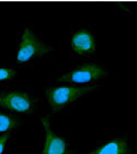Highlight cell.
Here are the masks:
<instances>
[{"label": "cell", "mask_w": 137, "mask_h": 154, "mask_svg": "<svg viewBox=\"0 0 137 154\" xmlns=\"http://www.w3.org/2000/svg\"><path fill=\"white\" fill-rule=\"evenodd\" d=\"M133 142L127 133L118 134L114 137L98 142L88 154H133Z\"/></svg>", "instance_id": "52a82bcc"}, {"label": "cell", "mask_w": 137, "mask_h": 154, "mask_svg": "<svg viewBox=\"0 0 137 154\" xmlns=\"http://www.w3.org/2000/svg\"><path fill=\"white\" fill-rule=\"evenodd\" d=\"M22 126V122L17 115L6 110H0V134H7L19 128Z\"/></svg>", "instance_id": "ba28073f"}, {"label": "cell", "mask_w": 137, "mask_h": 154, "mask_svg": "<svg viewBox=\"0 0 137 154\" xmlns=\"http://www.w3.org/2000/svg\"><path fill=\"white\" fill-rule=\"evenodd\" d=\"M38 98L28 90L10 89L0 91V109L17 116L33 115L37 109Z\"/></svg>", "instance_id": "277c9868"}, {"label": "cell", "mask_w": 137, "mask_h": 154, "mask_svg": "<svg viewBox=\"0 0 137 154\" xmlns=\"http://www.w3.org/2000/svg\"><path fill=\"white\" fill-rule=\"evenodd\" d=\"M41 122L45 129V144L42 154H74L68 137L52 131L50 116H44Z\"/></svg>", "instance_id": "8992f818"}, {"label": "cell", "mask_w": 137, "mask_h": 154, "mask_svg": "<svg viewBox=\"0 0 137 154\" xmlns=\"http://www.w3.org/2000/svg\"><path fill=\"white\" fill-rule=\"evenodd\" d=\"M70 51L73 57L89 60L97 50V35L92 27L80 25L72 28L70 34Z\"/></svg>", "instance_id": "5b68a950"}, {"label": "cell", "mask_w": 137, "mask_h": 154, "mask_svg": "<svg viewBox=\"0 0 137 154\" xmlns=\"http://www.w3.org/2000/svg\"><path fill=\"white\" fill-rule=\"evenodd\" d=\"M9 137H10V133L2 134V135L0 136V154H5L6 146H7V143H8Z\"/></svg>", "instance_id": "30bf717a"}, {"label": "cell", "mask_w": 137, "mask_h": 154, "mask_svg": "<svg viewBox=\"0 0 137 154\" xmlns=\"http://www.w3.org/2000/svg\"><path fill=\"white\" fill-rule=\"evenodd\" d=\"M17 70L8 66V65H0V87H5L11 83L14 79L17 77Z\"/></svg>", "instance_id": "9c48e42d"}, {"label": "cell", "mask_w": 137, "mask_h": 154, "mask_svg": "<svg viewBox=\"0 0 137 154\" xmlns=\"http://www.w3.org/2000/svg\"><path fill=\"white\" fill-rule=\"evenodd\" d=\"M100 87H78L66 83H60L57 86L47 88L45 90V98L48 107L53 111H62L81 101L86 96L90 94Z\"/></svg>", "instance_id": "3957f363"}, {"label": "cell", "mask_w": 137, "mask_h": 154, "mask_svg": "<svg viewBox=\"0 0 137 154\" xmlns=\"http://www.w3.org/2000/svg\"><path fill=\"white\" fill-rule=\"evenodd\" d=\"M55 48L36 33L32 26H25L18 36L15 61L20 66H30L34 62L51 54Z\"/></svg>", "instance_id": "6da1fadb"}, {"label": "cell", "mask_w": 137, "mask_h": 154, "mask_svg": "<svg viewBox=\"0 0 137 154\" xmlns=\"http://www.w3.org/2000/svg\"><path fill=\"white\" fill-rule=\"evenodd\" d=\"M107 75L108 71L102 61H87L65 71L57 79V82L78 87H94Z\"/></svg>", "instance_id": "7a4b0ae2"}]
</instances>
